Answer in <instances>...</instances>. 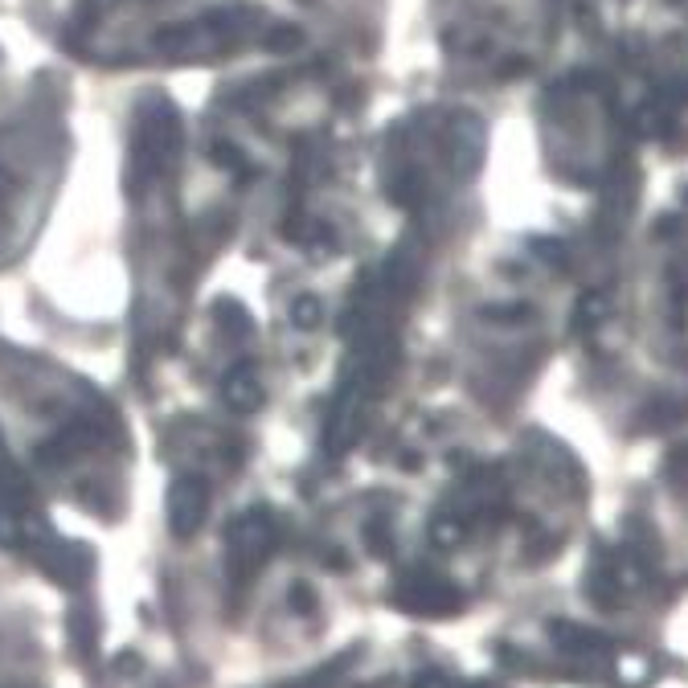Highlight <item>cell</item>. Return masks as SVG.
<instances>
[{
	"label": "cell",
	"instance_id": "6da1fadb",
	"mask_svg": "<svg viewBox=\"0 0 688 688\" xmlns=\"http://www.w3.org/2000/svg\"><path fill=\"white\" fill-rule=\"evenodd\" d=\"M279 541V525L267 508H250L226 533V566L234 578H250L258 566L267 562V553Z\"/></svg>",
	"mask_w": 688,
	"mask_h": 688
},
{
	"label": "cell",
	"instance_id": "7a4b0ae2",
	"mask_svg": "<svg viewBox=\"0 0 688 688\" xmlns=\"http://www.w3.org/2000/svg\"><path fill=\"white\" fill-rule=\"evenodd\" d=\"M394 607L422 615V619H443L463 611V594L455 582H447L443 574H430V570H410L398 586H394Z\"/></svg>",
	"mask_w": 688,
	"mask_h": 688
},
{
	"label": "cell",
	"instance_id": "3957f363",
	"mask_svg": "<svg viewBox=\"0 0 688 688\" xmlns=\"http://www.w3.org/2000/svg\"><path fill=\"white\" fill-rule=\"evenodd\" d=\"M205 512H209V488L197 476H181L168 488V529H172V537L189 541L205 525Z\"/></svg>",
	"mask_w": 688,
	"mask_h": 688
},
{
	"label": "cell",
	"instance_id": "277c9868",
	"mask_svg": "<svg viewBox=\"0 0 688 688\" xmlns=\"http://www.w3.org/2000/svg\"><path fill=\"white\" fill-rule=\"evenodd\" d=\"M37 562L46 566L62 586H82L86 578H91V570H95L91 553H86L82 545H66V541H50V537H41Z\"/></svg>",
	"mask_w": 688,
	"mask_h": 688
},
{
	"label": "cell",
	"instance_id": "5b68a950",
	"mask_svg": "<svg viewBox=\"0 0 688 688\" xmlns=\"http://www.w3.org/2000/svg\"><path fill=\"white\" fill-rule=\"evenodd\" d=\"M447 160H451V172L459 181H467L471 172L480 164V152H484V123L476 115H455L451 119V132H447Z\"/></svg>",
	"mask_w": 688,
	"mask_h": 688
},
{
	"label": "cell",
	"instance_id": "8992f818",
	"mask_svg": "<svg viewBox=\"0 0 688 688\" xmlns=\"http://www.w3.org/2000/svg\"><path fill=\"white\" fill-rule=\"evenodd\" d=\"M631 205H635V181H631V172H619V177L607 185V197H602V238H619L627 218H631Z\"/></svg>",
	"mask_w": 688,
	"mask_h": 688
},
{
	"label": "cell",
	"instance_id": "52a82bcc",
	"mask_svg": "<svg viewBox=\"0 0 688 688\" xmlns=\"http://www.w3.org/2000/svg\"><path fill=\"white\" fill-rule=\"evenodd\" d=\"M222 398H226V406L250 414V410L263 406V381H258V373L250 365H238L222 385Z\"/></svg>",
	"mask_w": 688,
	"mask_h": 688
},
{
	"label": "cell",
	"instance_id": "ba28073f",
	"mask_svg": "<svg viewBox=\"0 0 688 688\" xmlns=\"http://www.w3.org/2000/svg\"><path fill=\"white\" fill-rule=\"evenodd\" d=\"M602 320H607V304H602V295H586L578 304V312H574V320H570V328L574 332H590Z\"/></svg>",
	"mask_w": 688,
	"mask_h": 688
},
{
	"label": "cell",
	"instance_id": "9c48e42d",
	"mask_svg": "<svg viewBox=\"0 0 688 688\" xmlns=\"http://www.w3.org/2000/svg\"><path fill=\"white\" fill-rule=\"evenodd\" d=\"M484 320H496V324H529L533 320V308L529 304H488L484 308Z\"/></svg>",
	"mask_w": 688,
	"mask_h": 688
},
{
	"label": "cell",
	"instance_id": "30bf717a",
	"mask_svg": "<svg viewBox=\"0 0 688 688\" xmlns=\"http://www.w3.org/2000/svg\"><path fill=\"white\" fill-rule=\"evenodd\" d=\"M320 316H324V312H320V299H316V295H299L295 304H291V324H295V328H316Z\"/></svg>",
	"mask_w": 688,
	"mask_h": 688
},
{
	"label": "cell",
	"instance_id": "8fae6325",
	"mask_svg": "<svg viewBox=\"0 0 688 688\" xmlns=\"http://www.w3.org/2000/svg\"><path fill=\"white\" fill-rule=\"evenodd\" d=\"M390 193H394V201H402V205H418V197H422V177L410 168V172H398V181L390 185Z\"/></svg>",
	"mask_w": 688,
	"mask_h": 688
},
{
	"label": "cell",
	"instance_id": "7c38bea8",
	"mask_svg": "<svg viewBox=\"0 0 688 688\" xmlns=\"http://www.w3.org/2000/svg\"><path fill=\"white\" fill-rule=\"evenodd\" d=\"M541 263H549V267H557L562 271L566 267V250H562V242H553V238H533V246H529Z\"/></svg>",
	"mask_w": 688,
	"mask_h": 688
},
{
	"label": "cell",
	"instance_id": "4fadbf2b",
	"mask_svg": "<svg viewBox=\"0 0 688 688\" xmlns=\"http://www.w3.org/2000/svg\"><path fill=\"white\" fill-rule=\"evenodd\" d=\"M430 537H435V545H459L463 525L455 521V516H439V521L430 525Z\"/></svg>",
	"mask_w": 688,
	"mask_h": 688
},
{
	"label": "cell",
	"instance_id": "5bb4252c",
	"mask_svg": "<svg viewBox=\"0 0 688 688\" xmlns=\"http://www.w3.org/2000/svg\"><path fill=\"white\" fill-rule=\"evenodd\" d=\"M299 41H304V33H299L295 25H283V29L271 33V50H295Z\"/></svg>",
	"mask_w": 688,
	"mask_h": 688
},
{
	"label": "cell",
	"instance_id": "9a60e30c",
	"mask_svg": "<svg viewBox=\"0 0 688 688\" xmlns=\"http://www.w3.org/2000/svg\"><path fill=\"white\" fill-rule=\"evenodd\" d=\"M291 607H295V611H304V615H312V611H316V594H312V586L295 582V590H291Z\"/></svg>",
	"mask_w": 688,
	"mask_h": 688
},
{
	"label": "cell",
	"instance_id": "2e32d148",
	"mask_svg": "<svg viewBox=\"0 0 688 688\" xmlns=\"http://www.w3.org/2000/svg\"><path fill=\"white\" fill-rule=\"evenodd\" d=\"M222 324H234L238 332H246V328H250V320H246V312H242L238 304H222Z\"/></svg>",
	"mask_w": 688,
	"mask_h": 688
}]
</instances>
